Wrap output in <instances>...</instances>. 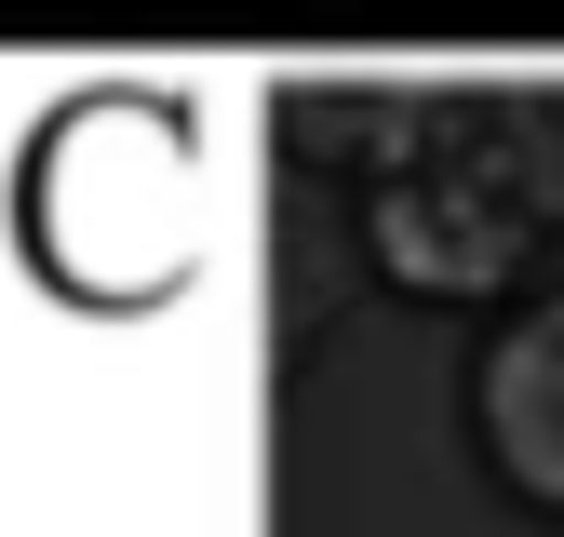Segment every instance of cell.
Here are the masks:
<instances>
[{"instance_id": "cell-1", "label": "cell", "mask_w": 564, "mask_h": 537, "mask_svg": "<svg viewBox=\"0 0 564 537\" xmlns=\"http://www.w3.org/2000/svg\"><path fill=\"white\" fill-rule=\"evenodd\" d=\"M95 216H121L134 296L188 268V134H175V108H149V95H95V108L54 121V149H41V175H28V229H41V255L67 268V255L95 242Z\"/></svg>"}, {"instance_id": "cell-2", "label": "cell", "mask_w": 564, "mask_h": 537, "mask_svg": "<svg viewBox=\"0 0 564 537\" xmlns=\"http://www.w3.org/2000/svg\"><path fill=\"white\" fill-rule=\"evenodd\" d=\"M470 417H484V457L524 511L564 524V296L511 309L484 336V376H470Z\"/></svg>"}]
</instances>
